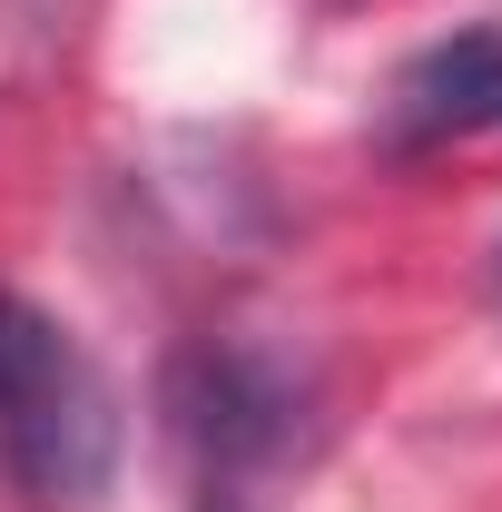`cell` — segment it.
<instances>
[{
    "instance_id": "2",
    "label": "cell",
    "mask_w": 502,
    "mask_h": 512,
    "mask_svg": "<svg viewBox=\"0 0 502 512\" xmlns=\"http://www.w3.org/2000/svg\"><path fill=\"white\" fill-rule=\"evenodd\" d=\"M394 109H404L414 138H483V128H502V30H463V40L424 50L404 69Z\"/></svg>"
},
{
    "instance_id": "1",
    "label": "cell",
    "mask_w": 502,
    "mask_h": 512,
    "mask_svg": "<svg viewBox=\"0 0 502 512\" xmlns=\"http://www.w3.org/2000/svg\"><path fill=\"white\" fill-rule=\"evenodd\" d=\"M0 473L30 503H99L119 473V394L89 365V345L30 296L0 286Z\"/></svg>"
}]
</instances>
